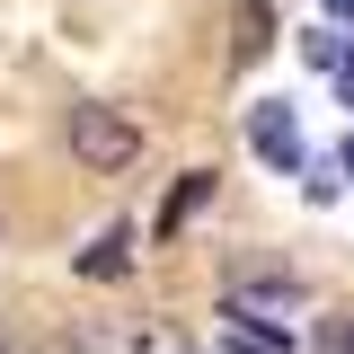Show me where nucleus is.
<instances>
[{
  "mask_svg": "<svg viewBox=\"0 0 354 354\" xmlns=\"http://www.w3.org/2000/svg\"><path fill=\"white\" fill-rule=\"evenodd\" d=\"M71 160H88V169H133L142 160V124H133L124 106H71Z\"/></svg>",
  "mask_w": 354,
  "mask_h": 354,
  "instance_id": "nucleus-1",
  "label": "nucleus"
},
{
  "mask_svg": "<svg viewBox=\"0 0 354 354\" xmlns=\"http://www.w3.org/2000/svg\"><path fill=\"white\" fill-rule=\"evenodd\" d=\"M248 142H257V160H274V169H301V124H292V106H257V115H248Z\"/></svg>",
  "mask_w": 354,
  "mask_h": 354,
  "instance_id": "nucleus-2",
  "label": "nucleus"
},
{
  "mask_svg": "<svg viewBox=\"0 0 354 354\" xmlns=\"http://www.w3.org/2000/svg\"><path fill=\"white\" fill-rule=\"evenodd\" d=\"M204 195H213V169H186V177H177V195L160 204V239H177L186 221L204 213Z\"/></svg>",
  "mask_w": 354,
  "mask_h": 354,
  "instance_id": "nucleus-3",
  "label": "nucleus"
},
{
  "mask_svg": "<svg viewBox=\"0 0 354 354\" xmlns=\"http://www.w3.org/2000/svg\"><path fill=\"white\" fill-rule=\"evenodd\" d=\"M221 354H292V337H274L257 310H230V328H221Z\"/></svg>",
  "mask_w": 354,
  "mask_h": 354,
  "instance_id": "nucleus-4",
  "label": "nucleus"
},
{
  "mask_svg": "<svg viewBox=\"0 0 354 354\" xmlns=\"http://www.w3.org/2000/svg\"><path fill=\"white\" fill-rule=\"evenodd\" d=\"M80 274H97V283H106V274H124V230H106V239L80 257Z\"/></svg>",
  "mask_w": 354,
  "mask_h": 354,
  "instance_id": "nucleus-5",
  "label": "nucleus"
},
{
  "mask_svg": "<svg viewBox=\"0 0 354 354\" xmlns=\"http://www.w3.org/2000/svg\"><path fill=\"white\" fill-rule=\"evenodd\" d=\"M319 354H354V319H328V337H319Z\"/></svg>",
  "mask_w": 354,
  "mask_h": 354,
  "instance_id": "nucleus-6",
  "label": "nucleus"
},
{
  "mask_svg": "<svg viewBox=\"0 0 354 354\" xmlns=\"http://www.w3.org/2000/svg\"><path fill=\"white\" fill-rule=\"evenodd\" d=\"M337 88H346V106H354V44H346V62H337Z\"/></svg>",
  "mask_w": 354,
  "mask_h": 354,
  "instance_id": "nucleus-7",
  "label": "nucleus"
},
{
  "mask_svg": "<svg viewBox=\"0 0 354 354\" xmlns=\"http://www.w3.org/2000/svg\"><path fill=\"white\" fill-rule=\"evenodd\" d=\"M319 9H328V18H354V0H319Z\"/></svg>",
  "mask_w": 354,
  "mask_h": 354,
  "instance_id": "nucleus-8",
  "label": "nucleus"
},
{
  "mask_svg": "<svg viewBox=\"0 0 354 354\" xmlns=\"http://www.w3.org/2000/svg\"><path fill=\"white\" fill-rule=\"evenodd\" d=\"M346 177H354V142H346Z\"/></svg>",
  "mask_w": 354,
  "mask_h": 354,
  "instance_id": "nucleus-9",
  "label": "nucleus"
}]
</instances>
